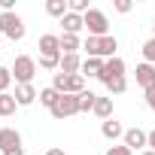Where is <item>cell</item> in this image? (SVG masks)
I'll use <instances>...</instances> for the list:
<instances>
[{
  "mask_svg": "<svg viewBox=\"0 0 155 155\" xmlns=\"http://www.w3.org/2000/svg\"><path fill=\"white\" fill-rule=\"evenodd\" d=\"M82 49L88 52V58H104V61H110V58H116L119 43H116V37H88V40L82 43Z\"/></svg>",
  "mask_w": 155,
  "mask_h": 155,
  "instance_id": "6da1fadb",
  "label": "cell"
},
{
  "mask_svg": "<svg viewBox=\"0 0 155 155\" xmlns=\"http://www.w3.org/2000/svg\"><path fill=\"white\" fill-rule=\"evenodd\" d=\"M12 76H15V82L18 85H31L34 82V76H37V61L31 58V55H18L15 61H12Z\"/></svg>",
  "mask_w": 155,
  "mask_h": 155,
  "instance_id": "7a4b0ae2",
  "label": "cell"
},
{
  "mask_svg": "<svg viewBox=\"0 0 155 155\" xmlns=\"http://www.w3.org/2000/svg\"><path fill=\"white\" fill-rule=\"evenodd\" d=\"M52 88L61 91V94H82L85 91V76H64V73H55L52 79Z\"/></svg>",
  "mask_w": 155,
  "mask_h": 155,
  "instance_id": "3957f363",
  "label": "cell"
},
{
  "mask_svg": "<svg viewBox=\"0 0 155 155\" xmlns=\"http://www.w3.org/2000/svg\"><path fill=\"white\" fill-rule=\"evenodd\" d=\"M82 21L88 28V37H110V21H107V15L101 9H88L82 15Z\"/></svg>",
  "mask_w": 155,
  "mask_h": 155,
  "instance_id": "277c9868",
  "label": "cell"
},
{
  "mask_svg": "<svg viewBox=\"0 0 155 155\" xmlns=\"http://www.w3.org/2000/svg\"><path fill=\"white\" fill-rule=\"evenodd\" d=\"M0 34L9 40H21L25 37V21L15 12H0Z\"/></svg>",
  "mask_w": 155,
  "mask_h": 155,
  "instance_id": "5b68a950",
  "label": "cell"
},
{
  "mask_svg": "<svg viewBox=\"0 0 155 155\" xmlns=\"http://www.w3.org/2000/svg\"><path fill=\"white\" fill-rule=\"evenodd\" d=\"M76 113H79V94H61V101L52 110L55 119H67V116H76Z\"/></svg>",
  "mask_w": 155,
  "mask_h": 155,
  "instance_id": "8992f818",
  "label": "cell"
},
{
  "mask_svg": "<svg viewBox=\"0 0 155 155\" xmlns=\"http://www.w3.org/2000/svg\"><path fill=\"white\" fill-rule=\"evenodd\" d=\"M122 76H125V61H122V58H110V61H104V70H101L97 79L107 85V82H113V79H122Z\"/></svg>",
  "mask_w": 155,
  "mask_h": 155,
  "instance_id": "52a82bcc",
  "label": "cell"
},
{
  "mask_svg": "<svg viewBox=\"0 0 155 155\" xmlns=\"http://www.w3.org/2000/svg\"><path fill=\"white\" fill-rule=\"evenodd\" d=\"M12 149H21V134L15 128H0V155H6Z\"/></svg>",
  "mask_w": 155,
  "mask_h": 155,
  "instance_id": "ba28073f",
  "label": "cell"
},
{
  "mask_svg": "<svg viewBox=\"0 0 155 155\" xmlns=\"http://www.w3.org/2000/svg\"><path fill=\"white\" fill-rule=\"evenodd\" d=\"M40 55H61V37L58 34H43L40 37Z\"/></svg>",
  "mask_w": 155,
  "mask_h": 155,
  "instance_id": "9c48e42d",
  "label": "cell"
},
{
  "mask_svg": "<svg viewBox=\"0 0 155 155\" xmlns=\"http://www.w3.org/2000/svg\"><path fill=\"white\" fill-rule=\"evenodd\" d=\"M79 70H82L79 55H61V67H58V73H64V76H79Z\"/></svg>",
  "mask_w": 155,
  "mask_h": 155,
  "instance_id": "30bf717a",
  "label": "cell"
},
{
  "mask_svg": "<svg viewBox=\"0 0 155 155\" xmlns=\"http://www.w3.org/2000/svg\"><path fill=\"white\" fill-rule=\"evenodd\" d=\"M125 146L134 152V149H140V146H149V134H143L140 128H131V131H125Z\"/></svg>",
  "mask_w": 155,
  "mask_h": 155,
  "instance_id": "8fae6325",
  "label": "cell"
},
{
  "mask_svg": "<svg viewBox=\"0 0 155 155\" xmlns=\"http://www.w3.org/2000/svg\"><path fill=\"white\" fill-rule=\"evenodd\" d=\"M37 97H40V94H37L34 85H15V104H18V107H31Z\"/></svg>",
  "mask_w": 155,
  "mask_h": 155,
  "instance_id": "7c38bea8",
  "label": "cell"
},
{
  "mask_svg": "<svg viewBox=\"0 0 155 155\" xmlns=\"http://www.w3.org/2000/svg\"><path fill=\"white\" fill-rule=\"evenodd\" d=\"M137 85H143V88H149V85H155V67L152 64H137Z\"/></svg>",
  "mask_w": 155,
  "mask_h": 155,
  "instance_id": "4fadbf2b",
  "label": "cell"
},
{
  "mask_svg": "<svg viewBox=\"0 0 155 155\" xmlns=\"http://www.w3.org/2000/svg\"><path fill=\"white\" fill-rule=\"evenodd\" d=\"M61 25H64V34H76V37H79V31L85 28L82 15H76V12H67V15L61 18Z\"/></svg>",
  "mask_w": 155,
  "mask_h": 155,
  "instance_id": "5bb4252c",
  "label": "cell"
},
{
  "mask_svg": "<svg viewBox=\"0 0 155 155\" xmlns=\"http://www.w3.org/2000/svg\"><path fill=\"white\" fill-rule=\"evenodd\" d=\"M82 49V40L76 34H61V55H76Z\"/></svg>",
  "mask_w": 155,
  "mask_h": 155,
  "instance_id": "9a60e30c",
  "label": "cell"
},
{
  "mask_svg": "<svg viewBox=\"0 0 155 155\" xmlns=\"http://www.w3.org/2000/svg\"><path fill=\"white\" fill-rule=\"evenodd\" d=\"M101 134H104L107 140H116V137H125V128H122L116 119H107V122L101 125Z\"/></svg>",
  "mask_w": 155,
  "mask_h": 155,
  "instance_id": "2e32d148",
  "label": "cell"
},
{
  "mask_svg": "<svg viewBox=\"0 0 155 155\" xmlns=\"http://www.w3.org/2000/svg\"><path fill=\"white\" fill-rule=\"evenodd\" d=\"M46 12L55 15V18H64L70 12V3H67V0H46Z\"/></svg>",
  "mask_w": 155,
  "mask_h": 155,
  "instance_id": "e0dca14e",
  "label": "cell"
},
{
  "mask_svg": "<svg viewBox=\"0 0 155 155\" xmlns=\"http://www.w3.org/2000/svg\"><path fill=\"white\" fill-rule=\"evenodd\" d=\"M91 113H94V116H101V119L107 122V119L113 116V97H97V101H94V110H91Z\"/></svg>",
  "mask_w": 155,
  "mask_h": 155,
  "instance_id": "ac0fdd59",
  "label": "cell"
},
{
  "mask_svg": "<svg viewBox=\"0 0 155 155\" xmlns=\"http://www.w3.org/2000/svg\"><path fill=\"white\" fill-rule=\"evenodd\" d=\"M101 70H104V58H85V61H82V73L101 76Z\"/></svg>",
  "mask_w": 155,
  "mask_h": 155,
  "instance_id": "d6986e66",
  "label": "cell"
},
{
  "mask_svg": "<svg viewBox=\"0 0 155 155\" xmlns=\"http://www.w3.org/2000/svg\"><path fill=\"white\" fill-rule=\"evenodd\" d=\"M58 101H61V91H55V88H43V91H40V104H43V107L55 110Z\"/></svg>",
  "mask_w": 155,
  "mask_h": 155,
  "instance_id": "ffe728a7",
  "label": "cell"
},
{
  "mask_svg": "<svg viewBox=\"0 0 155 155\" xmlns=\"http://www.w3.org/2000/svg\"><path fill=\"white\" fill-rule=\"evenodd\" d=\"M15 107H18V104H15V94H9V91L0 94V116H12Z\"/></svg>",
  "mask_w": 155,
  "mask_h": 155,
  "instance_id": "44dd1931",
  "label": "cell"
},
{
  "mask_svg": "<svg viewBox=\"0 0 155 155\" xmlns=\"http://www.w3.org/2000/svg\"><path fill=\"white\" fill-rule=\"evenodd\" d=\"M94 101H97V94L85 88V91L79 94V113H88V110H94Z\"/></svg>",
  "mask_w": 155,
  "mask_h": 155,
  "instance_id": "7402d4cb",
  "label": "cell"
},
{
  "mask_svg": "<svg viewBox=\"0 0 155 155\" xmlns=\"http://www.w3.org/2000/svg\"><path fill=\"white\" fill-rule=\"evenodd\" d=\"M40 67L43 70H58L61 67V55H40Z\"/></svg>",
  "mask_w": 155,
  "mask_h": 155,
  "instance_id": "603a6c76",
  "label": "cell"
},
{
  "mask_svg": "<svg viewBox=\"0 0 155 155\" xmlns=\"http://www.w3.org/2000/svg\"><path fill=\"white\" fill-rule=\"evenodd\" d=\"M143 61L146 64H155V37L143 43Z\"/></svg>",
  "mask_w": 155,
  "mask_h": 155,
  "instance_id": "cb8c5ba5",
  "label": "cell"
},
{
  "mask_svg": "<svg viewBox=\"0 0 155 155\" xmlns=\"http://www.w3.org/2000/svg\"><path fill=\"white\" fill-rule=\"evenodd\" d=\"M9 82H12V70L9 67H0V94H6Z\"/></svg>",
  "mask_w": 155,
  "mask_h": 155,
  "instance_id": "d4e9b609",
  "label": "cell"
},
{
  "mask_svg": "<svg viewBox=\"0 0 155 155\" xmlns=\"http://www.w3.org/2000/svg\"><path fill=\"white\" fill-rule=\"evenodd\" d=\"M91 6H88V0H70V12H76V15H85Z\"/></svg>",
  "mask_w": 155,
  "mask_h": 155,
  "instance_id": "484cf974",
  "label": "cell"
},
{
  "mask_svg": "<svg viewBox=\"0 0 155 155\" xmlns=\"http://www.w3.org/2000/svg\"><path fill=\"white\" fill-rule=\"evenodd\" d=\"M107 88H110V94H122L128 88V79H125V76H122V79H113V82H107Z\"/></svg>",
  "mask_w": 155,
  "mask_h": 155,
  "instance_id": "4316f807",
  "label": "cell"
},
{
  "mask_svg": "<svg viewBox=\"0 0 155 155\" xmlns=\"http://www.w3.org/2000/svg\"><path fill=\"white\" fill-rule=\"evenodd\" d=\"M107 155H134V152L122 143V146H110V149H107Z\"/></svg>",
  "mask_w": 155,
  "mask_h": 155,
  "instance_id": "83f0119b",
  "label": "cell"
},
{
  "mask_svg": "<svg viewBox=\"0 0 155 155\" xmlns=\"http://www.w3.org/2000/svg\"><path fill=\"white\" fill-rule=\"evenodd\" d=\"M146 104H149V110L155 113V85H149V88H146Z\"/></svg>",
  "mask_w": 155,
  "mask_h": 155,
  "instance_id": "f1b7e54d",
  "label": "cell"
},
{
  "mask_svg": "<svg viewBox=\"0 0 155 155\" xmlns=\"http://www.w3.org/2000/svg\"><path fill=\"white\" fill-rule=\"evenodd\" d=\"M116 9L119 12H131V0H116Z\"/></svg>",
  "mask_w": 155,
  "mask_h": 155,
  "instance_id": "f546056e",
  "label": "cell"
},
{
  "mask_svg": "<svg viewBox=\"0 0 155 155\" xmlns=\"http://www.w3.org/2000/svg\"><path fill=\"white\" fill-rule=\"evenodd\" d=\"M149 149H152V152H155V128H152V131H149Z\"/></svg>",
  "mask_w": 155,
  "mask_h": 155,
  "instance_id": "4dcf8cb0",
  "label": "cell"
},
{
  "mask_svg": "<svg viewBox=\"0 0 155 155\" xmlns=\"http://www.w3.org/2000/svg\"><path fill=\"white\" fill-rule=\"evenodd\" d=\"M46 155H67V152H64V149H58V146H55V149H49V152H46Z\"/></svg>",
  "mask_w": 155,
  "mask_h": 155,
  "instance_id": "1f68e13d",
  "label": "cell"
},
{
  "mask_svg": "<svg viewBox=\"0 0 155 155\" xmlns=\"http://www.w3.org/2000/svg\"><path fill=\"white\" fill-rule=\"evenodd\" d=\"M140 155H155V152H152V149H146V152H140Z\"/></svg>",
  "mask_w": 155,
  "mask_h": 155,
  "instance_id": "d6a6232c",
  "label": "cell"
},
{
  "mask_svg": "<svg viewBox=\"0 0 155 155\" xmlns=\"http://www.w3.org/2000/svg\"><path fill=\"white\" fill-rule=\"evenodd\" d=\"M152 37H155V25H152Z\"/></svg>",
  "mask_w": 155,
  "mask_h": 155,
  "instance_id": "836d02e7",
  "label": "cell"
}]
</instances>
